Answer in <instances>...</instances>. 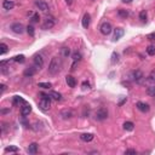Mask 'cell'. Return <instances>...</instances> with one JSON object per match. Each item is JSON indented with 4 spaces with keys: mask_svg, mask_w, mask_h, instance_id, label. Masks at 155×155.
Listing matches in <instances>:
<instances>
[{
    "mask_svg": "<svg viewBox=\"0 0 155 155\" xmlns=\"http://www.w3.org/2000/svg\"><path fill=\"white\" fill-rule=\"evenodd\" d=\"M30 112H32V106H30V104H27V103L21 108V115L24 116V118H26L27 115H29Z\"/></svg>",
    "mask_w": 155,
    "mask_h": 155,
    "instance_id": "obj_12",
    "label": "cell"
},
{
    "mask_svg": "<svg viewBox=\"0 0 155 155\" xmlns=\"http://www.w3.org/2000/svg\"><path fill=\"white\" fill-rule=\"evenodd\" d=\"M49 95H50L51 98L55 99V101H61L62 99V95L60 92H57V91H51Z\"/></svg>",
    "mask_w": 155,
    "mask_h": 155,
    "instance_id": "obj_21",
    "label": "cell"
},
{
    "mask_svg": "<svg viewBox=\"0 0 155 155\" xmlns=\"http://www.w3.org/2000/svg\"><path fill=\"white\" fill-rule=\"evenodd\" d=\"M27 152L29 154H32V155L37 154L38 153V144H37V143H32V144H29V147H28V149H27Z\"/></svg>",
    "mask_w": 155,
    "mask_h": 155,
    "instance_id": "obj_19",
    "label": "cell"
},
{
    "mask_svg": "<svg viewBox=\"0 0 155 155\" xmlns=\"http://www.w3.org/2000/svg\"><path fill=\"white\" fill-rule=\"evenodd\" d=\"M66 83H67V85L69 86L70 89H74L76 86V80H75V78L72 76V75H67L66 76Z\"/></svg>",
    "mask_w": 155,
    "mask_h": 155,
    "instance_id": "obj_13",
    "label": "cell"
},
{
    "mask_svg": "<svg viewBox=\"0 0 155 155\" xmlns=\"http://www.w3.org/2000/svg\"><path fill=\"white\" fill-rule=\"evenodd\" d=\"M118 61H119V55L116 52H113V55H112V62L113 63H116Z\"/></svg>",
    "mask_w": 155,
    "mask_h": 155,
    "instance_id": "obj_36",
    "label": "cell"
},
{
    "mask_svg": "<svg viewBox=\"0 0 155 155\" xmlns=\"http://www.w3.org/2000/svg\"><path fill=\"white\" fill-rule=\"evenodd\" d=\"M67 3L68 4H72V0H67Z\"/></svg>",
    "mask_w": 155,
    "mask_h": 155,
    "instance_id": "obj_42",
    "label": "cell"
},
{
    "mask_svg": "<svg viewBox=\"0 0 155 155\" xmlns=\"http://www.w3.org/2000/svg\"><path fill=\"white\" fill-rule=\"evenodd\" d=\"M146 51H147V53L149 56H154L155 55V46H153V45H149V46L146 49Z\"/></svg>",
    "mask_w": 155,
    "mask_h": 155,
    "instance_id": "obj_29",
    "label": "cell"
},
{
    "mask_svg": "<svg viewBox=\"0 0 155 155\" xmlns=\"http://www.w3.org/2000/svg\"><path fill=\"white\" fill-rule=\"evenodd\" d=\"M108 118V110L106 108H99L98 110L96 112V119L99 120V121H103Z\"/></svg>",
    "mask_w": 155,
    "mask_h": 155,
    "instance_id": "obj_6",
    "label": "cell"
},
{
    "mask_svg": "<svg viewBox=\"0 0 155 155\" xmlns=\"http://www.w3.org/2000/svg\"><path fill=\"white\" fill-rule=\"evenodd\" d=\"M93 138H95L93 133H83V135H80V139L84 141V142H91Z\"/></svg>",
    "mask_w": 155,
    "mask_h": 155,
    "instance_id": "obj_17",
    "label": "cell"
},
{
    "mask_svg": "<svg viewBox=\"0 0 155 155\" xmlns=\"http://www.w3.org/2000/svg\"><path fill=\"white\" fill-rule=\"evenodd\" d=\"M37 68L35 67H29V68H27V69L24 70V76H27V78H32L33 75H34V74H35L37 73Z\"/></svg>",
    "mask_w": 155,
    "mask_h": 155,
    "instance_id": "obj_16",
    "label": "cell"
},
{
    "mask_svg": "<svg viewBox=\"0 0 155 155\" xmlns=\"http://www.w3.org/2000/svg\"><path fill=\"white\" fill-rule=\"evenodd\" d=\"M0 87H1V93L4 92V91H5V90H6V86H5L4 84H1V85H0Z\"/></svg>",
    "mask_w": 155,
    "mask_h": 155,
    "instance_id": "obj_40",
    "label": "cell"
},
{
    "mask_svg": "<svg viewBox=\"0 0 155 155\" xmlns=\"http://www.w3.org/2000/svg\"><path fill=\"white\" fill-rule=\"evenodd\" d=\"M83 89H84V90L90 89V84H89L87 81H84V83H83Z\"/></svg>",
    "mask_w": 155,
    "mask_h": 155,
    "instance_id": "obj_39",
    "label": "cell"
},
{
    "mask_svg": "<svg viewBox=\"0 0 155 155\" xmlns=\"http://www.w3.org/2000/svg\"><path fill=\"white\" fill-rule=\"evenodd\" d=\"M136 107H137V109H138L139 112H142V113H148L149 109H150L149 104H147V103H144V102H137Z\"/></svg>",
    "mask_w": 155,
    "mask_h": 155,
    "instance_id": "obj_10",
    "label": "cell"
},
{
    "mask_svg": "<svg viewBox=\"0 0 155 155\" xmlns=\"http://www.w3.org/2000/svg\"><path fill=\"white\" fill-rule=\"evenodd\" d=\"M60 115L63 118V119H70L73 116V112L72 110H68V109H64V110H62Z\"/></svg>",
    "mask_w": 155,
    "mask_h": 155,
    "instance_id": "obj_20",
    "label": "cell"
},
{
    "mask_svg": "<svg viewBox=\"0 0 155 155\" xmlns=\"http://www.w3.org/2000/svg\"><path fill=\"white\" fill-rule=\"evenodd\" d=\"M124 129L126 130V131H132L135 129V124L132 123V121H126L125 124H124Z\"/></svg>",
    "mask_w": 155,
    "mask_h": 155,
    "instance_id": "obj_26",
    "label": "cell"
},
{
    "mask_svg": "<svg viewBox=\"0 0 155 155\" xmlns=\"http://www.w3.org/2000/svg\"><path fill=\"white\" fill-rule=\"evenodd\" d=\"M132 0H123V3H131Z\"/></svg>",
    "mask_w": 155,
    "mask_h": 155,
    "instance_id": "obj_41",
    "label": "cell"
},
{
    "mask_svg": "<svg viewBox=\"0 0 155 155\" xmlns=\"http://www.w3.org/2000/svg\"><path fill=\"white\" fill-rule=\"evenodd\" d=\"M90 23H91V16H90V14L86 12V14L83 16L81 24H83V27L85 28V29H87V28L90 27Z\"/></svg>",
    "mask_w": 155,
    "mask_h": 155,
    "instance_id": "obj_11",
    "label": "cell"
},
{
    "mask_svg": "<svg viewBox=\"0 0 155 155\" xmlns=\"http://www.w3.org/2000/svg\"><path fill=\"white\" fill-rule=\"evenodd\" d=\"M147 93L152 97H155V86H149L147 89Z\"/></svg>",
    "mask_w": 155,
    "mask_h": 155,
    "instance_id": "obj_32",
    "label": "cell"
},
{
    "mask_svg": "<svg viewBox=\"0 0 155 155\" xmlns=\"http://www.w3.org/2000/svg\"><path fill=\"white\" fill-rule=\"evenodd\" d=\"M35 6L40 10V11H43V12H46V11H49V5L43 1V0H37L35 1Z\"/></svg>",
    "mask_w": 155,
    "mask_h": 155,
    "instance_id": "obj_9",
    "label": "cell"
},
{
    "mask_svg": "<svg viewBox=\"0 0 155 155\" xmlns=\"http://www.w3.org/2000/svg\"><path fill=\"white\" fill-rule=\"evenodd\" d=\"M26 29H27V33L29 34L30 37H34V34H35V29H34V27H33V26H28Z\"/></svg>",
    "mask_w": 155,
    "mask_h": 155,
    "instance_id": "obj_34",
    "label": "cell"
},
{
    "mask_svg": "<svg viewBox=\"0 0 155 155\" xmlns=\"http://www.w3.org/2000/svg\"><path fill=\"white\" fill-rule=\"evenodd\" d=\"M5 152H6V153H17V152H18V148L15 147V146H10V147L5 148Z\"/></svg>",
    "mask_w": 155,
    "mask_h": 155,
    "instance_id": "obj_28",
    "label": "cell"
},
{
    "mask_svg": "<svg viewBox=\"0 0 155 155\" xmlns=\"http://www.w3.org/2000/svg\"><path fill=\"white\" fill-rule=\"evenodd\" d=\"M148 80H149V81H150L152 84L155 85V69H153V70L150 72V74H149V76H148Z\"/></svg>",
    "mask_w": 155,
    "mask_h": 155,
    "instance_id": "obj_33",
    "label": "cell"
},
{
    "mask_svg": "<svg viewBox=\"0 0 155 155\" xmlns=\"http://www.w3.org/2000/svg\"><path fill=\"white\" fill-rule=\"evenodd\" d=\"M118 16L119 17H121V18H127L129 17V11L127 10H124V9H120L119 11H118Z\"/></svg>",
    "mask_w": 155,
    "mask_h": 155,
    "instance_id": "obj_24",
    "label": "cell"
},
{
    "mask_svg": "<svg viewBox=\"0 0 155 155\" xmlns=\"http://www.w3.org/2000/svg\"><path fill=\"white\" fill-rule=\"evenodd\" d=\"M30 21L33 22V23H39V21H40L39 14H33V15L30 16Z\"/></svg>",
    "mask_w": 155,
    "mask_h": 155,
    "instance_id": "obj_31",
    "label": "cell"
},
{
    "mask_svg": "<svg viewBox=\"0 0 155 155\" xmlns=\"http://www.w3.org/2000/svg\"><path fill=\"white\" fill-rule=\"evenodd\" d=\"M62 68V61L61 58H58V57H52L49 63V74H51V75H56L57 73H60Z\"/></svg>",
    "mask_w": 155,
    "mask_h": 155,
    "instance_id": "obj_1",
    "label": "cell"
},
{
    "mask_svg": "<svg viewBox=\"0 0 155 155\" xmlns=\"http://www.w3.org/2000/svg\"><path fill=\"white\" fill-rule=\"evenodd\" d=\"M72 58H73L74 62H79V61H81L83 56H81V53H80L79 51H74V52L72 53Z\"/></svg>",
    "mask_w": 155,
    "mask_h": 155,
    "instance_id": "obj_23",
    "label": "cell"
},
{
    "mask_svg": "<svg viewBox=\"0 0 155 155\" xmlns=\"http://www.w3.org/2000/svg\"><path fill=\"white\" fill-rule=\"evenodd\" d=\"M40 95L43 97H41V99L39 101V108H40V110L46 113L51 108V97H50V95H45V93H40Z\"/></svg>",
    "mask_w": 155,
    "mask_h": 155,
    "instance_id": "obj_2",
    "label": "cell"
},
{
    "mask_svg": "<svg viewBox=\"0 0 155 155\" xmlns=\"http://www.w3.org/2000/svg\"><path fill=\"white\" fill-rule=\"evenodd\" d=\"M12 104L14 106H20V104H26V101L20 96H15L12 98Z\"/></svg>",
    "mask_w": 155,
    "mask_h": 155,
    "instance_id": "obj_18",
    "label": "cell"
},
{
    "mask_svg": "<svg viewBox=\"0 0 155 155\" xmlns=\"http://www.w3.org/2000/svg\"><path fill=\"white\" fill-rule=\"evenodd\" d=\"M0 49H1V50H0V55H1V56L5 55V53H6L7 51H9V46H7V45L5 44V43L0 44Z\"/></svg>",
    "mask_w": 155,
    "mask_h": 155,
    "instance_id": "obj_27",
    "label": "cell"
},
{
    "mask_svg": "<svg viewBox=\"0 0 155 155\" xmlns=\"http://www.w3.org/2000/svg\"><path fill=\"white\" fill-rule=\"evenodd\" d=\"M55 24H56V21H55L53 17H52V16H47L46 18H45L41 28H43V29H45V30H47V29H51V28H53Z\"/></svg>",
    "mask_w": 155,
    "mask_h": 155,
    "instance_id": "obj_4",
    "label": "cell"
},
{
    "mask_svg": "<svg viewBox=\"0 0 155 155\" xmlns=\"http://www.w3.org/2000/svg\"><path fill=\"white\" fill-rule=\"evenodd\" d=\"M10 28H11V30H12L14 33H16V34H22L24 32V27H23V24H22V23H20V22L12 23Z\"/></svg>",
    "mask_w": 155,
    "mask_h": 155,
    "instance_id": "obj_7",
    "label": "cell"
},
{
    "mask_svg": "<svg viewBox=\"0 0 155 155\" xmlns=\"http://www.w3.org/2000/svg\"><path fill=\"white\" fill-rule=\"evenodd\" d=\"M3 7L4 10H12L15 7V3L12 1V0H4L3 1Z\"/></svg>",
    "mask_w": 155,
    "mask_h": 155,
    "instance_id": "obj_15",
    "label": "cell"
},
{
    "mask_svg": "<svg viewBox=\"0 0 155 155\" xmlns=\"http://www.w3.org/2000/svg\"><path fill=\"white\" fill-rule=\"evenodd\" d=\"M14 62H17V63H24L26 62V57L23 55H18V56H15L12 58Z\"/></svg>",
    "mask_w": 155,
    "mask_h": 155,
    "instance_id": "obj_25",
    "label": "cell"
},
{
    "mask_svg": "<svg viewBox=\"0 0 155 155\" xmlns=\"http://www.w3.org/2000/svg\"><path fill=\"white\" fill-rule=\"evenodd\" d=\"M139 20L142 22H146L147 21V11L146 10H143V11H141V12H139Z\"/></svg>",
    "mask_w": 155,
    "mask_h": 155,
    "instance_id": "obj_35",
    "label": "cell"
},
{
    "mask_svg": "<svg viewBox=\"0 0 155 155\" xmlns=\"http://www.w3.org/2000/svg\"><path fill=\"white\" fill-rule=\"evenodd\" d=\"M125 154H137V152L135 149H127V150H125Z\"/></svg>",
    "mask_w": 155,
    "mask_h": 155,
    "instance_id": "obj_38",
    "label": "cell"
},
{
    "mask_svg": "<svg viewBox=\"0 0 155 155\" xmlns=\"http://www.w3.org/2000/svg\"><path fill=\"white\" fill-rule=\"evenodd\" d=\"M44 63H45V58L41 53H35L33 56V64L37 69H41L44 67Z\"/></svg>",
    "mask_w": 155,
    "mask_h": 155,
    "instance_id": "obj_3",
    "label": "cell"
},
{
    "mask_svg": "<svg viewBox=\"0 0 155 155\" xmlns=\"http://www.w3.org/2000/svg\"><path fill=\"white\" fill-rule=\"evenodd\" d=\"M147 39L148 40H152V41H155V32L154 33H150L147 35Z\"/></svg>",
    "mask_w": 155,
    "mask_h": 155,
    "instance_id": "obj_37",
    "label": "cell"
},
{
    "mask_svg": "<svg viewBox=\"0 0 155 155\" xmlns=\"http://www.w3.org/2000/svg\"><path fill=\"white\" fill-rule=\"evenodd\" d=\"M38 86H39V87H41V89H51V87H52V84H51V83H39L38 84Z\"/></svg>",
    "mask_w": 155,
    "mask_h": 155,
    "instance_id": "obj_30",
    "label": "cell"
},
{
    "mask_svg": "<svg viewBox=\"0 0 155 155\" xmlns=\"http://www.w3.org/2000/svg\"><path fill=\"white\" fill-rule=\"evenodd\" d=\"M61 53H62V56L64 57V58H68V57L70 56V49L68 46H63L61 49Z\"/></svg>",
    "mask_w": 155,
    "mask_h": 155,
    "instance_id": "obj_22",
    "label": "cell"
},
{
    "mask_svg": "<svg viewBox=\"0 0 155 155\" xmlns=\"http://www.w3.org/2000/svg\"><path fill=\"white\" fill-rule=\"evenodd\" d=\"M124 34H125V30L123 29V28H116V29H114V37H113V39L116 41V40H119L120 38L124 37Z\"/></svg>",
    "mask_w": 155,
    "mask_h": 155,
    "instance_id": "obj_14",
    "label": "cell"
},
{
    "mask_svg": "<svg viewBox=\"0 0 155 155\" xmlns=\"http://www.w3.org/2000/svg\"><path fill=\"white\" fill-rule=\"evenodd\" d=\"M132 78H133V80L137 84H142L143 79H144V75H143V73L141 70H135L132 73Z\"/></svg>",
    "mask_w": 155,
    "mask_h": 155,
    "instance_id": "obj_8",
    "label": "cell"
},
{
    "mask_svg": "<svg viewBox=\"0 0 155 155\" xmlns=\"http://www.w3.org/2000/svg\"><path fill=\"white\" fill-rule=\"evenodd\" d=\"M99 32L103 34V35H109L113 32V27L109 22H103L99 27Z\"/></svg>",
    "mask_w": 155,
    "mask_h": 155,
    "instance_id": "obj_5",
    "label": "cell"
}]
</instances>
